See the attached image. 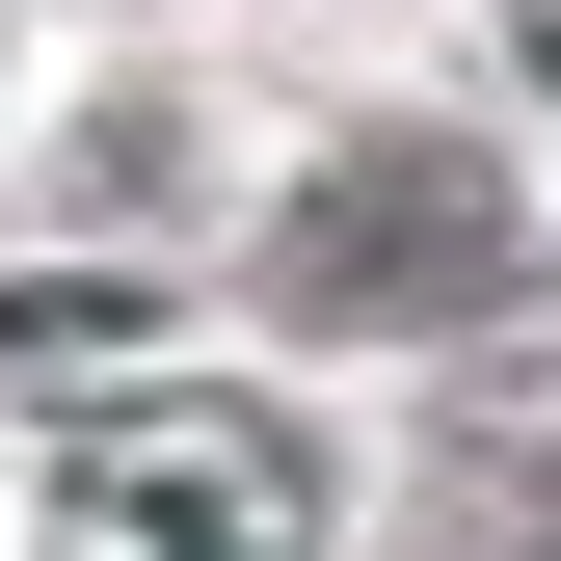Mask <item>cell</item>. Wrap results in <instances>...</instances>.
Masks as SVG:
<instances>
[{
  "label": "cell",
  "mask_w": 561,
  "mask_h": 561,
  "mask_svg": "<svg viewBox=\"0 0 561 561\" xmlns=\"http://www.w3.org/2000/svg\"><path fill=\"white\" fill-rule=\"evenodd\" d=\"M54 561H321V455L267 401H107L54 455Z\"/></svg>",
  "instance_id": "1"
},
{
  "label": "cell",
  "mask_w": 561,
  "mask_h": 561,
  "mask_svg": "<svg viewBox=\"0 0 561 561\" xmlns=\"http://www.w3.org/2000/svg\"><path fill=\"white\" fill-rule=\"evenodd\" d=\"M481 267H508V187L481 161H428V134H375V161H321L295 187V241H267V321H455Z\"/></svg>",
  "instance_id": "2"
},
{
  "label": "cell",
  "mask_w": 561,
  "mask_h": 561,
  "mask_svg": "<svg viewBox=\"0 0 561 561\" xmlns=\"http://www.w3.org/2000/svg\"><path fill=\"white\" fill-rule=\"evenodd\" d=\"M81 347H134V295H81V267H54V295H0V375H81Z\"/></svg>",
  "instance_id": "3"
},
{
  "label": "cell",
  "mask_w": 561,
  "mask_h": 561,
  "mask_svg": "<svg viewBox=\"0 0 561 561\" xmlns=\"http://www.w3.org/2000/svg\"><path fill=\"white\" fill-rule=\"evenodd\" d=\"M535 81H561V0H535Z\"/></svg>",
  "instance_id": "4"
}]
</instances>
